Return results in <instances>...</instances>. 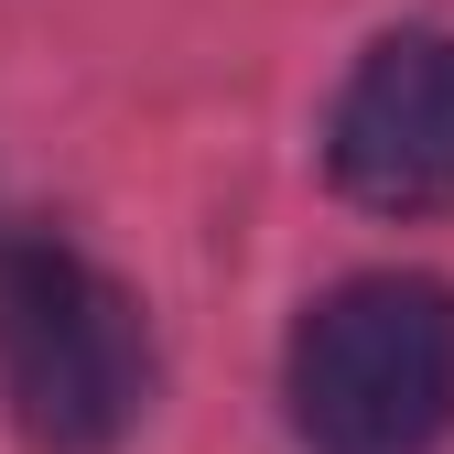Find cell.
<instances>
[{
    "instance_id": "cell-2",
    "label": "cell",
    "mask_w": 454,
    "mask_h": 454,
    "mask_svg": "<svg viewBox=\"0 0 454 454\" xmlns=\"http://www.w3.org/2000/svg\"><path fill=\"white\" fill-rule=\"evenodd\" d=\"M0 389L43 454H108L152 411V325L130 281L66 239H0Z\"/></svg>"
},
{
    "instance_id": "cell-4",
    "label": "cell",
    "mask_w": 454,
    "mask_h": 454,
    "mask_svg": "<svg viewBox=\"0 0 454 454\" xmlns=\"http://www.w3.org/2000/svg\"><path fill=\"white\" fill-rule=\"evenodd\" d=\"M0 239H12V227H0Z\"/></svg>"
},
{
    "instance_id": "cell-1",
    "label": "cell",
    "mask_w": 454,
    "mask_h": 454,
    "mask_svg": "<svg viewBox=\"0 0 454 454\" xmlns=\"http://www.w3.org/2000/svg\"><path fill=\"white\" fill-rule=\"evenodd\" d=\"M303 454H433L454 433V281L357 270L303 303L281 357Z\"/></svg>"
},
{
    "instance_id": "cell-3",
    "label": "cell",
    "mask_w": 454,
    "mask_h": 454,
    "mask_svg": "<svg viewBox=\"0 0 454 454\" xmlns=\"http://www.w3.org/2000/svg\"><path fill=\"white\" fill-rule=\"evenodd\" d=\"M325 174L379 216L454 206V33L401 22L357 54L325 120Z\"/></svg>"
}]
</instances>
